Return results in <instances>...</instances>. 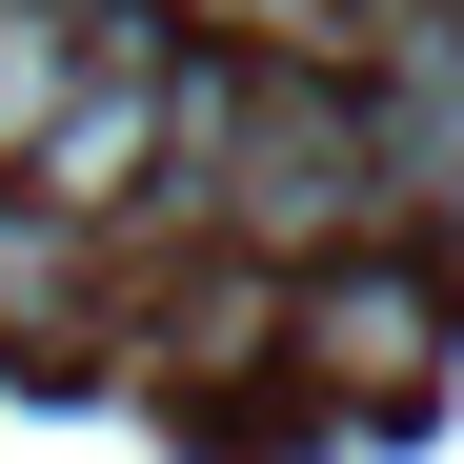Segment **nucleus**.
Wrapping results in <instances>:
<instances>
[{"instance_id": "nucleus-4", "label": "nucleus", "mask_w": 464, "mask_h": 464, "mask_svg": "<svg viewBox=\"0 0 464 464\" xmlns=\"http://www.w3.org/2000/svg\"><path fill=\"white\" fill-rule=\"evenodd\" d=\"M61 303H82V222L0 182V324H61Z\"/></svg>"}, {"instance_id": "nucleus-2", "label": "nucleus", "mask_w": 464, "mask_h": 464, "mask_svg": "<svg viewBox=\"0 0 464 464\" xmlns=\"http://www.w3.org/2000/svg\"><path fill=\"white\" fill-rule=\"evenodd\" d=\"M303 363H324V383H363V404H404V383L444 363L424 263H303Z\"/></svg>"}, {"instance_id": "nucleus-1", "label": "nucleus", "mask_w": 464, "mask_h": 464, "mask_svg": "<svg viewBox=\"0 0 464 464\" xmlns=\"http://www.w3.org/2000/svg\"><path fill=\"white\" fill-rule=\"evenodd\" d=\"M182 222H222L243 263H343L363 222H383V141H363V102L343 82H303V61H222V121H202V202Z\"/></svg>"}, {"instance_id": "nucleus-3", "label": "nucleus", "mask_w": 464, "mask_h": 464, "mask_svg": "<svg viewBox=\"0 0 464 464\" xmlns=\"http://www.w3.org/2000/svg\"><path fill=\"white\" fill-rule=\"evenodd\" d=\"M82 41H102V0H0V162L61 121V82H82Z\"/></svg>"}]
</instances>
